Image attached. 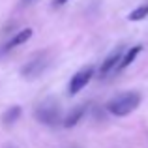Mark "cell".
I'll list each match as a JSON object with an SVG mask.
<instances>
[{
	"label": "cell",
	"mask_w": 148,
	"mask_h": 148,
	"mask_svg": "<svg viewBox=\"0 0 148 148\" xmlns=\"http://www.w3.org/2000/svg\"><path fill=\"white\" fill-rule=\"evenodd\" d=\"M122 54H124V49L122 47H118V49L112 51V53L109 54L103 62H101V66H99V77L109 75V73H111L114 68H118L120 60H122Z\"/></svg>",
	"instance_id": "5b68a950"
},
{
	"label": "cell",
	"mask_w": 148,
	"mask_h": 148,
	"mask_svg": "<svg viewBox=\"0 0 148 148\" xmlns=\"http://www.w3.org/2000/svg\"><path fill=\"white\" fill-rule=\"evenodd\" d=\"M141 103V94L139 92H122L107 101V111L114 116H127L133 112Z\"/></svg>",
	"instance_id": "6da1fadb"
},
{
	"label": "cell",
	"mask_w": 148,
	"mask_h": 148,
	"mask_svg": "<svg viewBox=\"0 0 148 148\" xmlns=\"http://www.w3.org/2000/svg\"><path fill=\"white\" fill-rule=\"evenodd\" d=\"M141 51H143L141 45H135V47H131L126 54H122V60H120V64H118V68H116V69H126L130 64H133L135 58L139 56V53H141Z\"/></svg>",
	"instance_id": "ba28073f"
},
{
	"label": "cell",
	"mask_w": 148,
	"mask_h": 148,
	"mask_svg": "<svg viewBox=\"0 0 148 148\" xmlns=\"http://www.w3.org/2000/svg\"><path fill=\"white\" fill-rule=\"evenodd\" d=\"M66 2H69V0H53V6L58 8V6H64Z\"/></svg>",
	"instance_id": "8fae6325"
},
{
	"label": "cell",
	"mask_w": 148,
	"mask_h": 148,
	"mask_svg": "<svg viewBox=\"0 0 148 148\" xmlns=\"http://www.w3.org/2000/svg\"><path fill=\"white\" fill-rule=\"evenodd\" d=\"M47 68V60H45V54H38L34 56L30 62H26L25 66L21 68V75L25 79H36L43 69Z\"/></svg>",
	"instance_id": "277c9868"
},
{
	"label": "cell",
	"mask_w": 148,
	"mask_h": 148,
	"mask_svg": "<svg viewBox=\"0 0 148 148\" xmlns=\"http://www.w3.org/2000/svg\"><path fill=\"white\" fill-rule=\"evenodd\" d=\"M30 2H32V0H23V4H30Z\"/></svg>",
	"instance_id": "7c38bea8"
},
{
	"label": "cell",
	"mask_w": 148,
	"mask_h": 148,
	"mask_svg": "<svg viewBox=\"0 0 148 148\" xmlns=\"http://www.w3.org/2000/svg\"><path fill=\"white\" fill-rule=\"evenodd\" d=\"M19 116H21V107H19V105H13L11 109H8V111L2 114V122L6 124V126H10V124L17 122Z\"/></svg>",
	"instance_id": "9c48e42d"
},
{
	"label": "cell",
	"mask_w": 148,
	"mask_h": 148,
	"mask_svg": "<svg viewBox=\"0 0 148 148\" xmlns=\"http://www.w3.org/2000/svg\"><path fill=\"white\" fill-rule=\"evenodd\" d=\"M36 120L45 126H56L58 122H62V111H60V105L58 101L54 99H45L41 101L40 105L36 107Z\"/></svg>",
	"instance_id": "7a4b0ae2"
},
{
	"label": "cell",
	"mask_w": 148,
	"mask_h": 148,
	"mask_svg": "<svg viewBox=\"0 0 148 148\" xmlns=\"http://www.w3.org/2000/svg\"><path fill=\"white\" fill-rule=\"evenodd\" d=\"M84 105H75V107L71 109V111L66 114V118L62 120V126L64 127H73V126H77V124L81 122V118L84 116Z\"/></svg>",
	"instance_id": "8992f818"
},
{
	"label": "cell",
	"mask_w": 148,
	"mask_h": 148,
	"mask_svg": "<svg viewBox=\"0 0 148 148\" xmlns=\"http://www.w3.org/2000/svg\"><path fill=\"white\" fill-rule=\"evenodd\" d=\"M146 15H148V4H143V6L135 8L133 11H130L127 19H130V21H143Z\"/></svg>",
	"instance_id": "30bf717a"
},
{
	"label": "cell",
	"mask_w": 148,
	"mask_h": 148,
	"mask_svg": "<svg viewBox=\"0 0 148 148\" xmlns=\"http://www.w3.org/2000/svg\"><path fill=\"white\" fill-rule=\"evenodd\" d=\"M32 32L34 30L32 28H23V30H19L17 34H15L13 38H11L10 41L6 43V51H10V49H13V47H19V45H23V43H26V41L32 38Z\"/></svg>",
	"instance_id": "52a82bcc"
},
{
	"label": "cell",
	"mask_w": 148,
	"mask_h": 148,
	"mask_svg": "<svg viewBox=\"0 0 148 148\" xmlns=\"http://www.w3.org/2000/svg\"><path fill=\"white\" fill-rule=\"evenodd\" d=\"M94 77V68L92 66H86V68L79 69L75 75L69 79V84H68V94L69 96H75L90 83V79Z\"/></svg>",
	"instance_id": "3957f363"
}]
</instances>
